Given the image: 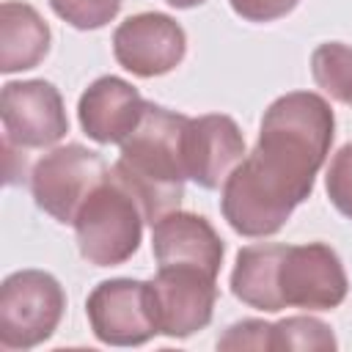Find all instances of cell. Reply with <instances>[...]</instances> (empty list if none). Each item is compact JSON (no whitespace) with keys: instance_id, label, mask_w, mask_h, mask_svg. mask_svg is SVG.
<instances>
[{"instance_id":"3","label":"cell","mask_w":352,"mask_h":352,"mask_svg":"<svg viewBox=\"0 0 352 352\" xmlns=\"http://www.w3.org/2000/svg\"><path fill=\"white\" fill-rule=\"evenodd\" d=\"M146 214L129 187L107 170L74 217L80 256L94 267H116L140 248Z\"/></svg>"},{"instance_id":"19","label":"cell","mask_w":352,"mask_h":352,"mask_svg":"<svg viewBox=\"0 0 352 352\" xmlns=\"http://www.w3.org/2000/svg\"><path fill=\"white\" fill-rule=\"evenodd\" d=\"M324 190H327V198L330 204L352 220V143L341 146L330 165H327V173H324Z\"/></svg>"},{"instance_id":"17","label":"cell","mask_w":352,"mask_h":352,"mask_svg":"<svg viewBox=\"0 0 352 352\" xmlns=\"http://www.w3.org/2000/svg\"><path fill=\"white\" fill-rule=\"evenodd\" d=\"M338 346L330 324L314 316H289L272 324L270 349H300V352H333Z\"/></svg>"},{"instance_id":"11","label":"cell","mask_w":352,"mask_h":352,"mask_svg":"<svg viewBox=\"0 0 352 352\" xmlns=\"http://www.w3.org/2000/svg\"><path fill=\"white\" fill-rule=\"evenodd\" d=\"M184 173L204 190H217L245 160V138L231 116L206 113L190 118L182 140Z\"/></svg>"},{"instance_id":"9","label":"cell","mask_w":352,"mask_h":352,"mask_svg":"<svg viewBox=\"0 0 352 352\" xmlns=\"http://www.w3.org/2000/svg\"><path fill=\"white\" fill-rule=\"evenodd\" d=\"M0 118L3 138L19 148H44L69 132L63 96L47 80L6 82L0 94Z\"/></svg>"},{"instance_id":"20","label":"cell","mask_w":352,"mask_h":352,"mask_svg":"<svg viewBox=\"0 0 352 352\" xmlns=\"http://www.w3.org/2000/svg\"><path fill=\"white\" fill-rule=\"evenodd\" d=\"M270 330L272 324L264 319H242L231 324L220 338L217 349H270Z\"/></svg>"},{"instance_id":"16","label":"cell","mask_w":352,"mask_h":352,"mask_svg":"<svg viewBox=\"0 0 352 352\" xmlns=\"http://www.w3.org/2000/svg\"><path fill=\"white\" fill-rule=\"evenodd\" d=\"M314 82L336 102L352 107V47L341 41H324L311 55Z\"/></svg>"},{"instance_id":"1","label":"cell","mask_w":352,"mask_h":352,"mask_svg":"<svg viewBox=\"0 0 352 352\" xmlns=\"http://www.w3.org/2000/svg\"><path fill=\"white\" fill-rule=\"evenodd\" d=\"M336 135L324 96L292 91L278 96L261 118L250 154L228 173L220 192L226 223L242 236H272L314 192Z\"/></svg>"},{"instance_id":"21","label":"cell","mask_w":352,"mask_h":352,"mask_svg":"<svg viewBox=\"0 0 352 352\" xmlns=\"http://www.w3.org/2000/svg\"><path fill=\"white\" fill-rule=\"evenodd\" d=\"M234 14L248 22H275L297 8L300 0H228Z\"/></svg>"},{"instance_id":"13","label":"cell","mask_w":352,"mask_h":352,"mask_svg":"<svg viewBox=\"0 0 352 352\" xmlns=\"http://www.w3.org/2000/svg\"><path fill=\"white\" fill-rule=\"evenodd\" d=\"M151 250L157 267H201L212 275L220 272L226 245L212 223L192 212H168L154 223Z\"/></svg>"},{"instance_id":"5","label":"cell","mask_w":352,"mask_h":352,"mask_svg":"<svg viewBox=\"0 0 352 352\" xmlns=\"http://www.w3.org/2000/svg\"><path fill=\"white\" fill-rule=\"evenodd\" d=\"M104 160L80 146L66 143L47 151L30 170V192L41 212L58 223H74L80 206L94 192V187L107 176Z\"/></svg>"},{"instance_id":"15","label":"cell","mask_w":352,"mask_h":352,"mask_svg":"<svg viewBox=\"0 0 352 352\" xmlns=\"http://www.w3.org/2000/svg\"><path fill=\"white\" fill-rule=\"evenodd\" d=\"M283 250V242H261L248 245L236 253L231 270V292L239 302L267 314L283 311L278 297V264Z\"/></svg>"},{"instance_id":"7","label":"cell","mask_w":352,"mask_h":352,"mask_svg":"<svg viewBox=\"0 0 352 352\" xmlns=\"http://www.w3.org/2000/svg\"><path fill=\"white\" fill-rule=\"evenodd\" d=\"M346 272L324 242L286 245L278 264V297L283 308L333 311L346 297Z\"/></svg>"},{"instance_id":"23","label":"cell","mask_w":352,"mask_h":352,"mask_svg":"<svg viewBox=\"0 0 352 352\" xmlns=\"http://www.w3.org/2000/svg\"><path fill=\"white\" fill-rule=\"evenodd\" d=\"M165 3L173 6V8H195V6H201L206 0H165Z\"/></svg>"},{"instance_id":"18","label":"cell","mask_w":352,"mask_h":352,"mask_svg":"<svg viewBox=\"0 0 352 352\" xmlns=\"http://www.w3.org/2000/svg\"><path fill=\"white\" fill-rule=\"evenodd\" d=\"M52 11L77 30H96L116 19L121 0H50Z\"/></svg>"},{"instance_id":"14","label":"cell","mask_w":352,"mask_h":352,"mask_svg":"<svg viewBox=\"0 0 352 352\" xmlns=\"http://www.w3.org/2000/svg\"><path fill=\"white\" fill-rule=\"evenodd\" d=\"M50 25L41 14L19 0H6L0 8V72L14 74L36 69L50 52Z\"/></svg>"},{"instance_id":"4","label":"cell","mask_w":352,"mask_h":352,"mask_svg":"<svg viewBox=\"0 0 352 352\" xmlns=\"http://www.w3.org/2000/svg\"><path fill=\"white\" fill-rule=\"evenodd\" d=\"M66 294L44 270L11 272L0 286V346L30 349L44 344L60 324Z\"/></svg>"},{"instance_id":"12","label":"cell","mask_w":352,"mask_h":352,"mask_svg":"<svg viewBox=\"0 0 352 352\" xmlns=\"http://www.w3.org/2000/svg\"><path fill=\"white\" fill-rule=\"evenodd\" d=\"M146 107L148 102L138 94L135 85L107 74L94 80L82 91L77 102V118L91 140L110 146V143H124L138 129Z\"/></svg>"},{"instance_id":"2","label":"cell","mask_w":352,"mask_h":352,"mask_svg":"<svg viewBox=\"0 0 352 352\" xmlns=\"http://www.w3.org/2000/svg\"><path fill=\"white\" fill-rule=\"evenodd\" d=\"M187 116L148 104L138 129L121 143V157L110 168L138 198L146 220L154 226L176 212L184 198V126Z\"/></svg>"},{"instance_id":"22","label":"cell","mask_w":352,"mask_h":352,"mask_svg":"<svg viewBox=\"0 0 352 352\" xmlns=\"http://www.w3.org/2000/svg\"><path fill=\"white\" fill-rule=\"evenodd\" d=\"M3 165H6V184H22L25 176H30L25 170V148H19L16 143L3 138Z\"/></svg>"},{"instance_id":"10","label":"cell","mask_w":352,"mask_h":352,"mask_svg":"<svg viewBox=\"0 0 352 352\" xmlns=\"http://www.w3.org/2000/svg\"><path fill=\"white\" fill-rule=\"evenodd\" d=\"M187 52L184 28L160 11L126 16L113 33L116 60L135 77H160L173 72Z\"/></svg>"},{"instance_id":"8","label":"cell","mask_w":352,"mask_h":352,"mask_svg":"<svg viewBox=\"0 0 352 352\" xmlns=\"http://www.w3.org/2000/svg\"><path fill=\"white\" fill-rule=\"evenodd\" d=\"M85 314L94 336L110 346H140L160 336L151 311L148 280H102L88 294Z\"/></svg>"},{"instance_id":"6","label":"cell","mask_w":352,"mask_h":352,"mask_svg":"<svg viewBox=\"0 0 352 352\" xmlns=\"http://www.w3.org/2000/svg\"><path fill=\"white\" fill-rule=\"evenodd\" d=\"M157 330L168 338H187L212 322L217 302V275L201 267H157L148 280Z\"/></svg>"}]
</instances>
